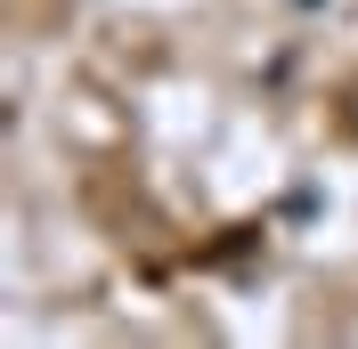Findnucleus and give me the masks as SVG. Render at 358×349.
Instances as JSON below:
<instances>
[{"instance_id": "1", "label": "nucleus", "mask_w": 358, "mask_h": 349, "mask_svg": "<svg viewBox=\"0 0 358 349\" xmlns=\"http://www.w3.org/2000/svg\"><path fill=\"white\" fill-rule=\"evenodd\" d=\"M293 8H326V0H293Z\"/></svg>"}]
</instances>
